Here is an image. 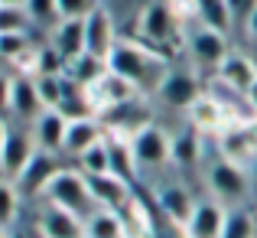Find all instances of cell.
I'll return each mask as SVG.
<instances>
[{"label": "cell", "instance_id": "obj_1", "mask_svg": "<svg viewBox=\"0 0 257 238\" xmlns=\"http://www.w3.org/2000/svg\"><path fill=\"white\" fill-rule=\"evenodd\" d=\"M107 72L127 78L134 88H144V92L160 88V82L166 78L163 59L144 52L140 46H134V43H120V39H117V46L111 49V56H107Z\"/></svg>", "mask_w": 257, "mask_h": 238}, {"label": "cell", "instance_id": "obj_2", "mask_svg": "<svg viewBox=\"0 0 257 238\" xmlns=\"http://www.w3.org/2000/svg\"><path fill=\"white\" fill-rule=\"evenodd\" d=\"M43 196H46L49 206L65 209V212L78 215L82 222L91 212H98V206H94V199H91V189H88V180H85L82 170H59V173L49 180V186H46Z\"/></svg>", "mask_w": 257, "mask_h": 238}, {"label": "cell", "instance_id": "obj_3", "mask_svg": "<svg viewBox=\"0 0 257 238\" xmlns=\"http://www.w3.org/2000/svg\"><path fill=\"white\" fill-rule=\"evenodd\" d=\"M131 150L137 167H163L170 163V134L157 124H147L131 137Z\"/></svg>", "mask_w": 257, "mask_h": 238}, {"label": "cell", "instance_id": "obj_4", "mask_svg": "<svg viewBox=\"0 0 257 238\" xmlns=\"http://www.w3.org/2000/svg\"><path fill=\"white\" fill-rule=\"evenodd\" d=\"M114 46H117V33H114L111 13L101 10V7H94V10L85 17V52L107 62V56H111Z\"/></svg>", "mask_w": 257, "mask_h": 238}, {"label": "cell", "instance_id": "obj_5", "mask_svg": "<svg viewBox=\"0 0 257 238\" xmlns=\"http://www.w3.org/2000/svg\"><path fill=\"white\" fill-rule=\"evenodd\" d=\"M208 186L218 202H238L247 196V173L231 160H218L208 170Z\"/></svg>", "mask_w": 257, "mask_h": 238}, {"label": "cell", "instance_id": "obj_6", "mask_svg": "<svg viewBox=\"0 0 257 238\" xmlns=\"http://www.w3.org/2000/svg\"><path fill=\"white\" fill-rule=\"evenodd\" d=\"M176 33V13L170 0H153L140 17V36L153 46H166Z\"/></svg>", "mask_w": 257, "mask_h": 238}, {"label": "cell", "instance_id": "obj_7", "mask_svg": "<svg viewBox=\"0 0 257 238\" xmlns=\"http://www.w3.org/2000/svg\"><path fill=\"white\" fill-rule=\"evenodd\" d=\"M59 163H56V153H46L36 147V153L30 157V163L23 167V173L17 176V189H23L26 196H43L46 186H49V180L59 173Z\"/></svg>", "mask_w": 257, "mask_h": 238}, {"label": "cell", "instance_id": "obj_8", "mask_svg": "<svg viewBox=\"0 0 257 238\" xmlns=\"http://www.w3.org/2000/svg\"><path fill=\"white\" fill-rule=\"evenodd\" d=\"M36 153V140H30L26 131H13L7 127V137L0 144V170H4L10 180H17L23 173V167L30 163V157Z\"/></svg>", "mask_w": 257, "mask_h": 238}, {"label": "cell", "instance_id": "obj_9", "mask_svg": "<svg viewBox=\"0 0 257 238\" xmlns=\"http://www.w3.org/2000/svg\"><path fill=\"white\" fill-rule=\"evenodd\" d=\"M88 180V189H91V199L98 209H111V212H124L127 206H131L134 193L131 186H127L124 180H117V176H85Z\"/></svg>", "mask_w": 257, "mask_h": 238}, {"label": "cell", "instance_id": "obj_10", "mask_svg": "<svg viewBox=\"0 0 257 238\" xmlns=\"http://www.w3.org/2000/svg\"><path fill=\"white\" fill-rule=\"evenodd\" d=\"M157 95H160V101H163V105L186 108V111L202 98V95H199V82L189 75V72H166V78L160 82Z\"/></svg>", "mask_w": 257, "mask_h": 238}, {"label": "cell", "instance_id": "obj_11", "mask_svg": "<svg viewBox=\"0 0 257 238\" xmlns=\"http://www.w3.org/2000/svg\"><path fill=\"white\" fill-rule=\"evenodd\" d=\"M225 209H221L218 199H202L195 202L192 219H189L186 232L189 238H221V228H225Z\"/></svg>", "mask_w": 257, "mask_h": 238}, {"label": "cell", "instance_id": "obj_12", "mask_svg": "<svg viewBox=\"0 0 257 238\" xmlns=\"http://www.w3.org/2000/svg\"><path fill=\"white\" fill-rule=\"evenodd\" d=\"M101 118H104V124H111V131L127 134V140L150 124V111L134 98L124 101V105H114V108H107V111H101Z\"/></svg>", "mask_w": 257, "mask_h": 238}, {"label": "cell", "instance_id": "obj_13", "mask_svg": "<svg viewBox=\"0 0 257 238\" xmlns=\"http://www.w3.org/2000/svg\"><path fill=\"white\" fill-rule=\"evenodd\" d=\"M36 222L43 238H85V222L59 206H46Z\"/></svg>", "mask_w": 257, "mask_h": 238}, {"label": "cell", "instance_id": "obj_14", "mask_svg": "<svg viewBox=\"0 0 257 238\" xmlns=\"http://www.w3.org/2000/svg\"><path fill=\"white\" fill-rule=\"evenodd\" d=\"M254 78H257V65L247 56H238V52H228L225 62L218 65V82L228 85L231 92H238V95H247V88L254 85Z\"/></svg>", "mask_w": 257, "mask_h": 238}, {"label": "cell", "instance_id": "obj_15", "mask_svg": "<svg viewBox=\"0 0 257 238\" xmlns=\"http://www.w3.org/2000/svg\"><path fill=\"white\" fill-rule=\"evenodd\" d=\"M189 49H192L195 62L215 65V69H218V65L225 62V56H228L225 36H221V33H215V30H205V26H199V30L189 36Z\"/></svg>", "mask_w": 257, "mask_h": 238}, {"label": "cell", "instance_id": "obj_16", "mask_svg": "<svg viewBox=\"0 0 257 238\" xmlns=\"http://www.w3.org/2000/svg\"><path fill=\"white\" fill-rule=\"evenodd\" d=\"M49 46L65 59V62L78 59L85 52V20H59L56 30H52V43Z\"/></svg>", "mask_w": 257, "mask_h": 238}, {"label": "cell", "instance_id": "obj_17", "mask_svg": "<svg viewBox=\"0 0 257 238\" xmlns=\"http://www.w3.org/2000/svg\"><path fill=\"white\" fill-rule=\"evenodd\" d=\"M10 111L23 121H36L39 114L46 111L43 101H39V92H36V82L30 75H17L13 78V88H10Z\"/></svg>", "mask_w": 257, "mask_h": 238}, {"label": "cell", "instance_id": "obj_18", "mask_svg": "<svg viewBox=\"0 0 257 238\" xmlns=\"http://www.w3.org/2000/svg\"><path fill=\"white\" fill-rule=\"evenodd\" d=\"M104 140V131L94 118H85V121H69V131H65V144L62 150L69 157H82L85 150H91L94 144Z\"/></svg>", "mask_w": 257, "mask_h": 238}, {"label": "cell", "instance_id": "obj_19", "mask_svg": "<svg viewBox=\"0 0 257 238\" xmlns=\"http://www.w3.org/2000/svg\"><path fill=\"white\" fill-rule=\"evenodd\" d=\"M65 131H69V121L62 118L59 111H43L36 118V147L46 153H59L65 144Z\"/></svg>", "mask_w": 257, "mask_h": 238}, {"label": "cell", "instance_id": "obj_20", "mask_svg": "<svg viewBox=\"0 0 257 238\" xmlns=\"http://www.w3.org/2000/svg\"><path fill=\"white\" fill-rule=\"evenodd\" d=\"M157 202H160V209H163V215H170L176 225H189L195 202H192V196H189L186 186H163L157 193Z\"/></svg>", "mask_w": 257, "mask_h": 238}, {"label": "cell", "instance_id": "obj_21", "mask_svg": "<svg viewBox=\"0 0 257 238\" xmlns=\"http://www.w3.org/2000/svg\"><path fill=\"white\" fill-rule=\"evenodd\" d=\"M127 222L120 212L111 209H98L85 219V238H127Z\"/></svg>", "mask_w": 257, "mask_h": 238}, {"label": "cell", "instance_id": "obj_22", "mask_svg": "<svg viewBox=\"0 0 257 238\" xmlns=\"http://www.w3.org/2000/svg\"><path fill=\"white\" fill-rule=\"evenodd\" d=\"M65 75H69L72 82H75L78 88H94L101 78L107 75V62L104 59H94V56H88V52H82L78 59H72L69 65H65Z\"/></svg>", "mask_w": 257, "mask_h": 238}, {"label": "cell", "instance_id": "obj_23", "mask_svg": "<svg viewBox=\"0 0 257 238\" xmlns=\"http://www.w3.org/2000/svg\"><path fill=\"white\" fill-rule=\"evenodd\" d=\"M104 144H107V157H111V176L131 183L134 167H137L134 150H131V140L127 137H104Z\"/></svg>", "mask_w": 257, "mask_h": 238}, {"label": "cell", "instance_id": "obj_24", "mask_svg": "<svg viewBox=\"0 0 257 238\" xmlns=\"http://www.w3.org/2000/svg\"><path fill=\"white\" fill-rule=\"evenodd\" d=\"M202 157V144H199V134L195 131H182L170 137V163L176 167H195Z\"/></svg>", "mask_w": 257, "mask_h": 238}, {"label": "cell", "instance_id": "obj_25", "mask_svg": "<svg viewBox=\"0 0 257 238\" xmlns=\"http://www.w3.org/2000/svg\"><path fill=\"white\" fill-rule=\"evenodd\" d=\"M195 13H199L205 30H215V33H221V36H225L228 26H231L228 0H195Z\"/></svg>", "mask_w": 257, "mask_h": 238}, {"label": "cell", "instance_id": "obj_26", "mask_svg": "<svg viewBox=\"0 0 257 238\" xmlns=\"http://www.w3.org/2000/svg\"><path fill=\"white\" fill-rule=\"evenodd\" d=\"M36 92H39V101H43L46 111H56L65 98V75H36Z\"/></svg>", "mask_w": 257, "mask_h": 238}, {"label": "cell", "instance_id": "obj_27", "mask_svg": "<svg viewBox=\"0 0 257 238\" xmlns=\"http://www.w3.org/2000/svg\"><path fill=\"white\" fill-rule=\"evenodd\" d=\"M221 238H257V222L251 212L244 209H234V212L225 215V228H221Z\"/></svg>", "mask_w": 257, "mask_h": 238}, {"label": "cell", "instance_id": "obj_28", "mask_svg": "<svg viewBox=\"0 0 257 238\" xmlns=\"http://www.w3.org/2000/svg\"><path fill=\"white\" fill-rule=\"evenodd\" d=\"M65 65L69 62L52 46H43V49L33 52V78L36 75H65Z\"/></svg>", "mask_w": 257, "mask_h": 238}, {"label": "cell", "instance_id": "obj_29", "mask_svg": "<svg viewBox=\"0 0 257 238\" xmlns=\"http://www.w3.org/2000/svg\"><path fill=\"white\" fill-rule=\"evenodd\" d=\"M78 163H82V173L85 176H107V173H111L107 144H104V140H101V144H94L91 150H85L82 157H78Z\"/></svg>", "mask_w": 257, "mask_h": 238}, {"label": "cell", "instance_id": "obj_30", "mask_svg": "<svg viewBox=\"0 0 257 238\" xmlns=\"http://www.w3.org/2000/svg\"><path fill=\"white\" fill-rule=\"evenodd\" d=\"M17 212H20V196H17V186L7 180H0V228H13L17 222Z\"/></svg>", "mask_w": 257, "mask_h": 238}, {"label": "cell", "instance_id": "obj_31", "mask_svg": "<svg viewBox=\"0 0 257 238\" xmlns=\"http://www.w3.org/2000/svg\"><path fill=\"white\" fill-rule=\"evenodd\" d=\"M189 118H192L195 127H218L221 121V105L215 98H199L192 108H189Z\"/></svg>", "mask_w": 257, "mask_h": 238}, {"label": "cell", "instance_id": "obj_32", "mask_svg": "<svg viewBox=\"0 0 257 238\" xmlns=\"http://www.w3.org/2000/svg\"><path fill=\"white\" fill-rule=\"evenodd\" d=\"M26 52H30L26 33H4V36H0V59H7V62H23Z\"/></svg>", "mask_w": 257, "mask_h": 238}, {"label": "cell", "instance_id": "obj_33", "mask_svg": "<svg viewBox=\"0 0 257 238\" xmlns=\"http://www.w3.org/2000/svg\"><path fill=\"white\" fill-rule=\"evenodd\" d=\"M30 13L23 7H0V36L4 33H26Z\"/></svg>", "mask_w": 257, "mask_h": 238}, {"label": "cell", "instance_id": "obj_34", "mask_svg": "<svg viewBox=\"0 0 257 238\" xmlns=\"http://www.w3.org/2000/svg\"><path fill=\"white\" fill-rule=\"evenodd\" d=\"M23 10L30 13V23H56L59 20L56 0H23Z\"/></svg>", "mask_w": 257, "mask_h": 238}, {"label": "cell", "instance_id": "obj_35", "mask_svg": "<svg viewBox=\"0 0 257 238\" xmlns=\"http://www.w3.org/2000/svg\"><path fill=\"white\" fill-rule=\"evenodd\" d=\"M59 20H85L94 10V0H56Z\"/></svg>", "mask_w": 257, "mask_h": 238}, {"label": "cell", "instance_id": "obj_36", "mask_svg": "<svg viewBox=\"0 0 257 238\" xmlns=\"http://www.w3.org/2000/svg\"><path fill=\"white\" fill-rule=\"evenodd\" d=\"M228 10H231V23L234 20H244L247 23V17L257 10V0H228Z\"/></svg>", "mask_w": 257, "mask_h": 238}, {"label": "cell", "instance_id": "obj_37", "mask_svg": "<svg viewBox=\"0 0 257 238\" xmlns=\"http://www.w3.org/2000/svg\"><path fill=\"white\" fill-rule=\"evenodd\" d=\"M10 88H13V78L0 75V111H7V108H10Z\"/></svg>", "mask_w": 257, "mask_h": 238}, {"label": "cell", "instance_id": "obj_38", "mask_svg": "<svg viewBox=\"0 0 257 238\" xmlns=\"http://www.w3.org/2000/svg\"><path fill=\"white\" fill-rule=\"evenodd\" d=\"M244 98H247V105H251V111H257V78H254V85L247 88V95H244Z\"/></svg>", "mask_w": 257, "mask_h": 238}, {"label": "cell", "instance_id": "obj_39", "mask_svg": "<svg viewBox=\"0 0 257 238\" xmlns=\"http://www.w3.org/2000/svg\"><path fill=\"white\" fill-rule=\"evenodd\" d=\"M247 33H251V36L257 39V10L251 13V17H247Z\"/></svg>", "mask_w": 257, "mask_h": 238}, {"label": "cell", "instance_id": "obj_40", "mask_svg": "<svg viewBox=\"0 0 257 238\" xmlns=\"http://www.w3.org/2000/svg\"><path fill=\"white\" fill-rule=\"evenodd\" d=\"M0 7H23V0H0Z\"/></svg>", "mask_w": 257, "mask_h": 238}, {"label": "cell", "instance_id": "obj_41", "mask_svg": "<svg viewBox=\"0 0 257 238\" xmlns=\"http://www.w3.org/2000/svg\"><path fill=\"white\" fill-rule=\"evenodd\" d=\"M4 137H7V127H4V124H0V144H4Z\"/></svg>", "mask_w": 257, "mask_h": 238}, {"label": "cell", "instance_id": "obj_42", "mask_svg": "<svg viewBox=\"0 0 257 238\" xmlns=\"http://www.w3.org/2000/svg\"><path fill=\"white\" fill-rule=\"evenodd\" d=\"M0 238H7V232H4V228H0Z\"/></svg>", "mask_w": 257, "mask_h": 238}]
</instances>
